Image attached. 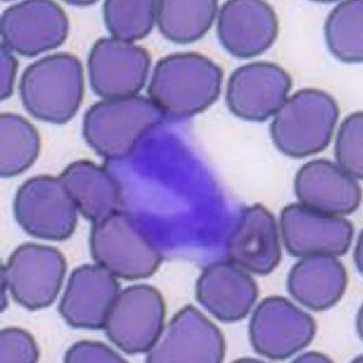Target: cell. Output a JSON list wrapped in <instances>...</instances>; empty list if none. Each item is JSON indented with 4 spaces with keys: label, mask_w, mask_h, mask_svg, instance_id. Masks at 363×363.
I'll use <instances>...</instances> for the list:
<instances>
[{
    "label": "cell",
    "mask_w": 363,
    "mask_h": 363,
    "mask_svg": "<svg viewBox=\"0 0 363 363\" xmlns=\"http://www.w3.org/2000/svg\"><path fill=\"white\" fill-rule=\"evenodd\" d=\"M223 77L221 67L204 55L194 52L167 55L153 71L149 99L165 116L190 117L218 100Z\"/></svg>",
    "instance_id": "1"
},
{
    "label": "cell",
    "mask_w": 363,
    "mask_h": 363,
    "mask_svg": "<svg viewBox=\"0 0 363 363\" xmlns=\"http://www.w3.org/2000/svg\"><path fill=\"white\" fill-rule=\"evenodd\" d=\"M23 106L38 120L65 124L79 111L84 96L83 68L68 53L48 55L28 67L20 81Z\"/></svg>",
    "instance_id": "2"
},
{
    "label": "cell",
    "mask_w": 363,
    "mask_h": 363,
    "mask_svg": "<svg viewBox=\"0 0 363 363\" xmlns=\"http://www.w3.org/2000/svg\"><path fill=\"white\" fill-rule=\"evenodd\" d=\"M164 116L156 104L145 96L104 100L86 111L83 136L101 157L121 159L128 156Z\"/></svg>",
    "instance_id": "3"
},
{
    "label": "cell",
    "mask_w": 363,
    "mask_h": 363,
    "mask_svg": "<svg viewBox=\"0 0 363 363\" xmlns=\"http://www.w3.org/2000/svg\"><path fill=\"white\" fill-rule=\"evenodd\" d=\"M340 109L323 90L304 89L286 100L275 114L270 133L277 148L293 158L324 150L331 142Z\"/></svg>",
    "instance_id": "4"
},
{
    "label": "cell",
    "mask_w": 363,
    "mask_h": 363,
    "mask_svg": "<svg viewBox=\"0 0 363 363\" xmlns=\"http://www.w3.org/2000/svg\"><path fill=\"white\" fill-rule=\"evenodd\" d=\"M90 248L97 264L128 281L151 277L162 261L156 247L121 212L94 223Z\"/></svg>",
    "instance_id": "5"
},
{
    "label": "cell",
    "mask_w": 363,
    "mask_h": 363,
    "mask_svg": "<svg viewBox=\"0 0 363 363\" xmlns=\"http://www.w3.org/2000/svg\"><path fill=\"white\" fill-rule=\"evenodd\" d=\"M78 211L60 177L40 176L27 180L13 201L18 225L26 233L42 240L69 239L75 231Z\"/></svg>",
    "instance_id": "6"
},
{
    "label": "cell",
    "mask_w": 363,
    "mask_h": 363,
    "mask_svg": "<svg viewBox=\"0 0 363 363\" xmlns=\"http://www.w3.org/2000/svg\"><path fill=\"white\" fill-rule=\"evenodd\" d=\"M67 272V262L57 248L26 243L1 267L13 299L30 311L46 308L57 299Z\"/></svg>",
    "instance_id": "7"
},
{
    "label": "cell",
    "mask_w": 363,
    "mask_h": 363,
    "mask_svg": "<svg viewBox=\"0 0 363 363\" xmlns=\"http://www.w3.org/2000/svg\"><path fill=\"white\" fill-rule=\"evenodd\" d=\"M165 308L162 295L155 288L133 285L118 293L104 328L124 352H148L164 329Z\"/></svg>",
    "instance_id": "8"
},
{
    "label": "cell",
    "mask_w": 363,
    "mask_h": 363,
    "mask_svg": "<svg viewBox=\"0 0 363 363\" xmlns=\"http://www.w3.org/2000/svg\"><path fill=\"white\" fill-rule=\"evenodd\" d=\"M315 333L316 324L310 314L281 296L264 299L250 324L255 352L274 360L289 359L303 350Z\"/></svg>",
    "instance_id": "9"
},
{
    "label": "cell",
    "mask_w": 363,
    "mask_h": 363,
    "mask_svg": "<svg viewBox=\"0 0 363 363\" xmlns=\"http://www.w3.org/2000/svg\"><path fill=\"white\" fill-rule=\"evenodd\" d=\"M225 337L196 307L186 306L164 328L147 352L151 363H219L225 359Z\"/></svg>",
    "instance_id": "10"
},
{
    "label": "cell",
    "mask_w": 363,
    "mask_h": 363,
    "mask_svg": "<svg viewBox=\"0 0 363 363\" xmlns=\"http://www.w3.org/2000/svg\"><path fill=\"white\" fill-rule=\"evenodd\" d=\"M150 65L145 48L114 38H101L89 57L91 86L104 100L136 96L147 80Z\"/></svg>",
    "instance_id": "11"
},
{
    "label": "cell",
    "mask_w": 363,
    "mask_h": 363,
    "mask_svg": "<svg viewBox=\"0 0 363 363\" xmlns=\"http://www.w3.org/2000/svg\"><path fill=\"white\" fill-rule=\"evenodd\" d=\"M2 43L11 52L33 57L64 44L69 32L67 16L47 0H30L6 9L0 20Z\"/></svg>",
    "instance_id": "12"
},
{
    "label": "cell",
    "mask_w": 363,
    "mask_h": 363,
    "mask_svg": "<svg viewBox=\"0 0 363 363\" xmlns=\"http://www.w3.org/2000/svg\"><path fill=\"white\" fill-rule=\"evenodd\" d=\"M291 86V77L282 67L255 62L237 68L230 76L226 101L237 117L262 122L281 108Z\"/></svg>",
    "instance_id": "13"
},
{
    "label": "cell",
    "mask_w": 363,
    "mask_h": 363,
    "mask_svg": "<svg viewBox=\"0 0 363 363\" xmlns=\"http://www.w3.org/2000/svg\"><path fill=\"white\" fill-rule=\"evenodd\" d=\"M281 227L285 247L298 257L344 255L354 235L350 221L302 204H291L283 209Z\"/></svg>",
    "instance_id": "14"
},
{
    "label": "cell",
    "mask_w": 363,
    "mask_h": 363,
    "mask_svg": "<svg viewBox=\"0 0 363 363\" xmlns=\"http://www.w3.org/2000/svg\"><path fill=\"white\" fill-rule=\"evenodd\" d=\"M272 6L260 0H232L222 6L218 22L221 45L235 57L248 59L267 51L278 33Z\"/></svg>",
    "instance_id": "15"
},
{
    "label": "cell",
    "mask_w": 363,
    "mask_h": 363,
    "mask_svg": "<svg viewBox=\"0 0 363 363\" xmlns=\"http://www.w3.org/2000/svg\"><path fill=\"white\" fill-rule=\"evenodd\" d=\"M120 293L116 276L99 264H85L69 277L59 311L75 329L100 330Z\"/></svg>",
    "instance_id": "16"
},
{
    "label": "cell",
    "mask_w": 363,
    "mask_h": 363,
    "mask_svg": "<svg viewBox=\"0 0 363 363\" xmlns=\"http://www.w3.org/2000/svg\"><path fill=\"white\" fill-rule=\"evenodd\" d=\"M228 260L258 275L274 271L282 257L274 216L262 205L244 209L226 247Z\"/></svg>",
    "instance_id": "17"
},
{
    "label": "cell",
    "mask_w": 363,
    "mask_h": 363,
    "mask_svg": "<svg viewBox=\"0 0 363 363\" xmlns=\"http://www.w3.org/2000/svg\"><path fill=\"white\" fill-rule=\"evenodd\" d=\"M295 191L302 205L335 216L357 211L362 200L361 188L355 179L325 159L311 160L298 170Z\"/></svg>",
    "instance_id": "18"
},
{
    "label": "cell",
    "mask_w": 363,
    "mask_h": 363,
    "mask_svg": "<svg viewBox=\"0 0 363 363\" xmlns=\"http://www.w3.org/2000/svg\"><path fill=\"white\" fill-rule=\"evenodd\" d=\"M257 296L253 279L230 262L209 264L196 285L199 302L223 323L238 322L245 318Z\"/></svg>",
    "instance_id": "19"
},
{
    "label": "cell",
    "mask_w": 363,
    "mask_h": 363,
    "mask_svg": "<svg viewBox=\"0 0 363 363\" xmlns=\"http://www.w3.org/2000/svg\"><path fill=\"white\" fill-rule=\"evenodd\" d=\"M347 274L337 257L318 255L303 257L290 272L288 289L297 301L313 311L336 305L344 296Z\"/></svg>",
    "instance_id": "20"
},
{
    "label": "cell",
    "mask_w": 363,
    "mask_h": 363,
    "mask_svg": "<svg viewBox=\"0 0 363 363\" xmlns=\"http://www.w3.org/2000/svg\"><path fill=\"white\" fill-rule=\"evenodd\" d=\"M60 179L78 211L94 223L118 212L121 188L104 167L82 160L67 167Z\"/></svg>",
    "instance_id": "21"
},
{
    "label": "cell",
    "mask_w": 363,
    "mask_h": 363,
    "mask_svg": "<svg viewBox=\"0 0 363 363\" xmlns=\"http://www.w3.org/2000/svg\"><path fill=\"white\" fill-rule=\"evenodd\" d=\"M218 11V2L215 0H164L158 1L156 23L167 40L190 44L211 29Z\"/></svg>",
    "instance_id": "22"
},
{
    "label": "cell",
    "mask_w": 363,
    "mask_h": 363,
    "mask_svg": "<svg viewBox=\"0 0 363 363\" xmlns=\"http://www.w3.org/2000/svg\"><path fill=\"white\" fill-rule=\"evenodd\" d=\"M0 174L5 178L18 176L38 157V132L25 118L13 113L0 116Z\"/></svg>",
    "instance_id": "23"
},
{
    "label": "cell",
    "mask_w": 363,
    "mask_h": 363,
    "mask_svg": "<svg viewBox=\"0 0 363 363\" xmlns=\"http://www.w3.org/2000/svg\"><path fill=\"white\" fill-rule=\"evenodd\" d=\"M363 1L350 0L338 4L325 25V36L335 57L347 64L363 60Z\"/></svg>",
    "instance_id": "24"
},
{
    "label": "cell",
    "mask_w": 363,
    "mask_h": 363,
    "mask_svg": "<svg viewBox=\"0 0 363 363\" xmlns=\"http://www.w3.org/2000/svg\"><path fill=\"white\" fill-rule=\"evenodd\" d=\"M158 1H114L104 5L107 29L114 38L132 42L147 36L157 20Z\"/></svg>",
    "instance_id": "25"
},
{
    "label": "cell",
    "mask_w": 363,
    "mask_h": 363,
    "mask_svg": "<svg viewBox=\"0 0 363 363\" xmlns=\"http://www.w3.org/2000/svg\"><path fill=\"white\" fill-rule=\"evenodd\" d=\"M363 114L353 113L341 123L335 145V155L339 166L352 177L362 179Z\"/></svg>",
    "instance_id": "26"
},
{
    "label": "cell",
    "mask_w": 363,
    "mask_h": 363,
    "mask_svg": "<svg viewBox=\"0 0 363 363\" xmlns=\"http://www.w3.org/2000/svg\"><path fill=\"white\" fill-rule=\"evenodd\" d=\"M1 363H34L39 359V350L30 333L19 328H6L0 333Z\"/></svg>",
    "instance_id": "27"
},
{
    "label": "cell",
    "mask_w": 363,
    "mask_h": 363,
    "mask_svg": "<svg viewBox=\"0 0 363 363\" xmlns=\"http://www.w3.org/2000/svg\"><path fill=\"white\" fill-rule=\"evenodd\" d=\"M65 361L69 363L125 362L120 354L107 345L88 340L79 341L69 348Z\"/></svg>",
    "instance_id": "28"
},
{
    "label": "cell",
    "mask_w": 363,
    "mask_h": 363,
    "mask_svg": "<svg viewBox=\"0 0 363 363\" xmlns=\"http://www.w3.org/2000/svg\"><path fill=\"white\" fill-rule=\"evenodd\" d=\"M0 50H1V94H0V99L4 101L9 99L13 94L18 62L9 48L2 42L0 45Z\"/></svg>",
    "instance_id": "29"
},
{
    "label": "cell",
    "mask_w": 363,
    "mask_h": 363,
    "mask_svg": "<svg viewBox=\"0 0 363 363\" xmlns=\"http://www.w3.org/2000/svg\"><path fill=\"white\" fill-rule=\"evenodd\" d=\"M297 362H331L329 359L326 357V356L323 354H319L316 352H311L309 354H305L299 357Z\"/></svg>",
    "instance_id": "30"
}]
</instances>
